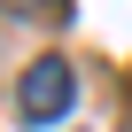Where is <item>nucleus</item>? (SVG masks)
<instances>
[{
	"mask_svg": "<svg viewBox=\"0 0 132 132\" xmlns=\"http://www.w3.org/2000/svg\"><path fill=\"white\" fill-rule=\"evenodd\" d=\"M70 93H78L70 62H62V54H39L23 70V86H16V117L23 124H54V117H70Z\"/></svg>",
	"mask_w": 132,
	"mask_h": 132,
	"instance_id": "obj_1",
	"label": "nucleus"
},
{
	"mask_svg": "<svg viewBox=\"0 0 132 132\" xmlns=\"http://www.w3.org/2000/svg\"><path fill=\"white\" fill-rule=\"evenodd\" d=\"M8 16H70V0H0Z\"/></svg>",
	"mask_w": 132,
	"mask_h": 132,
	"instance_id": "obj_2",
	"label": "nucleus"
},
{
	"mask_svg": "<svg viewBox=\"0 0 132 132\" xmlns=\"http://www.w3.org/2000/svg\"><path fill=\"white\" fill-rule=\"evenodd\" d=\"M124 132H132V101H124Z\"/></svg>",
	"mask_w": 132,
	"mask_h": 132,
	"instance_id": "obj_3",
	"label": "nucleus"
}]
</instances>
